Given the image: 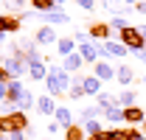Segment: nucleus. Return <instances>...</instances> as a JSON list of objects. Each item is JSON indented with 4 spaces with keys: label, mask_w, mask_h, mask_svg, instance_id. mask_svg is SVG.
I'll list each match as a JSON object with an SVG mask.
<instances>
[{
    "label": "nucleus",
    "mask_w": 146,
    "mask_h": 140,
    "mask_svg": "<svg viewBox=\"0 0 146 140\" xmlns=\"http://www.w3.org/2000/svg\"><path fill=\"white\" fill-rule=\"evenodd\" d=\"M135 9H138V11H141V14H146V0H141V3H138V6H135Z\"/></svg>",
    "instance_id": "e433bc0d"
},
{
    "label": "nucleus",
    "mask_w": 146,
    "mask_h": 140,
    "mask_svg": "<svg viewBox=\"0 0 146 140\" xmlns=\"http://www.w3.org/2000/svg\"><path fill=\"white\" fill-rule=\"evenodd\" d=\"M62 129H65V126H62V123H59V121H51V123H48V126H45V132H48V135H59Z\"/></svg>",
    "instance_id": "473e14b6"
},
{
    "label": "nucleus",
    "mask_w": 146,
    "mask_h": 140,
    "mask_svg": "<svg viewBox=\"0 0 146 140\" xmlns=\"http://www.w3.org/2000/svg\"><path fill=\"white\" fill-rule=\"evenodd\" d=\"M3 67L9 70L11 79H23V76H28V59L20 53H9V56H3Z\"/></svg>",
    "instance_id": "f03ea898"
},
{
    "label": "nucleus",
    "mask_w": 146,
    "mask_h": 140,
    "mask_svg": "<svg viewBox=\"0 0 146 140\" xmlns=\"http://www.w3.org/2000/svg\"><path fill=\"white\" fill-rule=\"evenodd\" d=\"M56 109H59V104H56L54 95H39V98H36V112H39V115H51V118H54Z\"/></svg>",
    "instance_id": "6e6552de"
},
{
    "label": "nucleus",
    "mask_w": 146,
    "mask_h": 140,
    "mask_svg": "<svg viewBox=\"0 0 146 140\" xmlns=\"http://www.w3.org/2000/svg\"><path fill=\"white\" fill-rule=\"evenodd\" d=\"M82 126H84L87 137H96V135H101V132H104V126H101L98 121H87V123H82Z\"/></svg>",
    "instance_id": "c85d7f7f"
},
{
    "label": "nucleus",
    "mask_w": 146,
    "mask_h": 140,
    "mask_svg": "<svg viewBox=\"0 0 146 140\" xmlns=\"http://www.w3.org/2000/svg\"><path fill=\"white\" fill-rule=\"evenodd\" d=\"M62 67L68 70V73H79V70L84 67V59H82V53L76 51V53H70V56H65V59H62Z\"/></svg>",
    "instance_id": "ddd939ff"
},
{
    "label": "nucleus",
    "mask_w": 146,
    "mask_h": 140,
    "mask_svg": "<svg viewBox=\"0 0 146 140\" xmlns=\"http://www.w3.org/2000/svg\"><path fill=\"white\" fill-rule=\"evenodd\" d=\"M104 45H107V53H110V59H112V56H115V59H127L129 53V48L127 45H124V42H118V39H110V42H104Z\"/></svg>",
    "instance_id": "9b49d317"
},
{
    "label": "nucleus",
    "mask_w": 146,
    "mask_h": 140,
    "mask_svg": "<svg viewBox=\"0 0 146 140\" xmlns=\"http://www.w3.org/2000/svg\"><path fill=\"white\" fill-rule=\"evenodd\" d=\"M6 36H9V34H0V45H3V42H6Z\"/></svg>",
    "instance_id": "ea45409f"
},
{
    "label": "nucleus",
    "mask_w": 146,
    "mask_h": 140,
    "mask_svg": "<svg viewBox=\"0 0 146 140\" xmlns=\"http://www.w3.org/2000/svg\"><path fill=\"white\" fill-rule=\"evenodd\" d=\"M143 135H146V123H143Z\"/></svg>",
    "instance_id": "37998d69"
},
{
    "label": "nucleus",
    "mask_w": 146,
    "mask_h": 140,
    "mask_svg": "<svg viewBox=\"0 0 146 140\" xmlns=\"http://www.w3.org/2000/svg\"><path fill=\"white\" fill-rule=\"evenodd\" d=\"M3 6H6V9H9L11 14H17V11H23V6H25V0H6Z\"/></svg>",
    "instance_id": "c756f323"
},
{
    "label": "nucleus",
    "mask_w": 146,
    "mask_h": 140,
    "mask_svg": "<svg viewBox=\"0 0 146 140\" xmlns=\"http://www.w3.org/2000/svg\"><path fill=\"white\" fill-rule=\"evenodd\" d=\"M0 140H11V137H9V135H0Z\"/></svg>",
    "instance_id": "a19ab883"
},
{
    "label": "nucleus",
    "mask_w": 146,
    "mask_h": 140,
    "mask_svg": "<svg viewBox=\"0 0 146 140\" xmlns=\"http://www.w3.org/2000/svg\"><path fill=\"white\" fill-rule=\"evenodd\" d=\"M76 6H79V9H84V11H93V9L98 6V0H76Z\"/></svg>",
    "instance_id": "2f4dec72"
},
{
    "label": "nucleus",
    "mask_w": 146,
    "mask_h": 140,
    "mask_svg": "<svg viewBox=\"0 0 146 140\" xmlns=\"http://www.w3.org/2000/svg\"><path fill=\"white\" fill-rule=\"evenodd\" d=\"M31 123H28V115L25 112H3L0 115V135H14V132H23V129H28Z\"/></svg>",
    "instance_id": "f257e3e1"
},
{
    "label": "nucleus",
    "mask_w": 146,
    "mask_h": 140,
    "mask_svg": "<svg viewBox=\"0 0 146 140\" xmlns=\"http://www.w3.org/2000/svg\"><path fill=\"white\" fill-rule=\"evenodd\" d=\"M98 6L101 9H110V0H98Z\"/></svg>",
    "instance_id": "58836bf2"
},
{
    "label": "nucleus",
    "mask_w": 146,
    "mask_h": 140,
    "mask_svg": "<svg viewBox=\"0 0 146 140\" xmlns=\"http://www.w3.org/2000/svg\"><path fill=\"white\" fill-rule=\"evenodd\" d=\"M42 84H45V90H48V95H54V98H62V95H68V92H65V87L59 84V79H56L54 73H48V79H45Z\"/></svg>",
    "instance_id": "2eb2a0df"
},
{
    "label": "nucleus",
    "mask_w": 146,
    "mask_h": 140,
    "mask_svg": "<svg viewBox=\"0 0 146 140\" xmlns=\"http://www.w3.org/2000/svg\"><path fill=\"white\" fill-rule=\"evenodd\" d=\"M56 6H65V0H56Z\"/></svg>",
    "instance_id": "79ce46f5"
},
{
    "label": "nucleus",
    "mask_w": 146,
    "mask_h": 140,
    "mask_svg": "<svg viewBox=\"0 0 146 140\" xmlns=\"http://www.w3.org/2000/svg\"><path fill=\"white\" fill-rule=\"evenodd\" d=\"M65 140H87L84 126H82V123H79V126H76V123H73V126H68V129H65Z\"/></svg>",
    "instance_id": "4be33fe9"
},
{
    "label": "nucleus",
    "mask_w": 146,
    "mask_h": 140,
    "mask_svg": "<svg viewBox=\"0 0 146 140\" xmlns=\"http://www.w3.org/2000/svg\"><path fill=\"white\" fill-rule=\"evenodd\" d=\"M129 140H146V135H143V132H138V129H132V126H129Z\"/></svg>",
    "instance_id": "72a5a7b5"
},
{
    "label": "nucleus",
    "mask_w": 146,
    "mask_h": 140,
    "mask_svg": "<svg viewBox=\"0 0 146 140\" xmlns=\"http://www.w3.org/2000/svg\"><path fill=\"white\" fill-rule=\"evenodd\" d=\"M3 3H6V0H0V6H3Z\"/></svg>",
    "instance_id": "c03bdc74"
},
{
    "label": "nucleus",
    "mask_w": 146,
    "mask_h": 140,
    "mask_svg": "<svg viewBox=\"0 0 146 140\" xmlns=\"http://www.w3.org/2000/svg\"><path fill=\"white\" fill-rule=\"evenodd\" d=\"M143 84H146V76H143Z\"/></svg>",
    "instance_id": "a18cd8bd"
},
{
    "label": "nucleus",
    "mask_w": 146,
    "mask_h": 140,
    "mask_svg": "<svg viewBox=\"0 0 146 140\" xmlns=\"http://www.w3.org/2000/svg\"><path fill=\"white\" fill-rule=\"evenodd\" d=\"M39 17L45 20V25H65V22H70L68 11H65L62 6H56V9H51L48 14H39Z\"/></svg>",
    "instance_id": "0eeeda50"
},
{
    "label": "nucleus",
    "mask_w": 146,
    "mask_h": 140,
    "mask_svg": "<svg viewBox=\"0 0 146 140\" xmlns=\"http://www.w3.org/2000/svg\"><path fill=\"white\" fill-rule=\"evenodd\" d=\"M104 118H107L110 123H127L124 106H110V109H104Z\"/></svg>",
    "instance_id": "412c9836"
},
{
    "label": "nucleus",
    "mask_w": 146,
    "mask_h": 140,
    "mask_svg": "<svg viewBox=\"0 0 146 140\" xmlns=\"http://www.w3.org/2000/svg\"><path fill=\"white\" fill-rule=\"evenodd\" d=\"M73 39H76V45H84V42H93V39H90V31H76V34H73Z\"/></svg>",
    "instance_id": "7c9ffc66"
},
{
    "label": "nucleus",
    "mask_w": 146,
    "mask_h": 140,
    "mask_svg": "<svg viewBox=\"0 0 146 140\" xmlns=\"http://www.w3.org/2000/svg\"><path fill=\"white\" fill-rule=\"evenodd\" d=\"M82 79H84V76H73V87H70V92H68V98H70V101H79V98H84Z\"/></svg>",
    "instance_id": "b1692460"
},
{
    "label": "nucleus",
    "mask_w": 146,
    "mask_h": 140,
    "mask_svg": "<svg viewBox=\"0 0 146 140\" xmlns=\"http://www.w3.org/2000/svg\"><path fill=\"white\" fill-rule=\"evenodd\" d=\"M112 36V25L110 22H90V39L96 42H110Z\"/></svg>",
    "instance_id": "423d86ee"
},
{
    "label": "nucleus",
    "mask_w": 146,
    "mask_h": 140,
    "mask_svg": "<svg viewBox=\"0 0 146 140\" xmlns=\"http://www.w3.org/2000/svg\"><path fill=\"white\" fill-rule=\"evenodd\" d=\"M54 121H59L65 129H68V126H73V112H70V106L59 104V109H56V115H54Z\"/></svg>",
    "instance_id": "aec40b11"
},
{
    "label": "nucleus",
    "mask_w": 146,
    "mask_h": 140,
    "mask_svg": "<svg viewBox=\"0 0 146 140\" xmlns=\"http://www.w3.org/2000/svg\"><path fill=\"white\" fill-rule=\"evenodd\" d=\"M124 115H127V123H146V109L141 106H127Z\"/></svg>",
    "instance_id": "6ab92c4d"
},
{
    "label": "nucleus",
    "mask_w": 146,
    "mask_h": 140,
    "mask_svg": "<svg viewBox=\"0 0 146 140\" xmlns=\"http://www.w3.org/2000/svg\"><path fill=\"white\" fill-rule=\"evenodd\" d=\"M9 81H11V76H9V70H6L3 65H0V84H9Z\"/></svg>",
    "instance_id": "f704fd0d"
},
{
    "label": "nucleus",
    "mask_w": 146,
    "mask_h": 140,
    "mask_svg": "<svg viewBox=\"0 0 146 140\" xmlns=\"http://www.w3.org/2000/svg\"><path fill=\"white\" fill-rule=\"evenodd\" d=\"M34 42L39 45V48H45V45H56V42H59V36H56L54 25H42V28H36Z\"/></svg>",
    "instance_id": "39448f33"
},
{
    "label": "nucleus",
    "mask_w": 146,
    "mask_h": 140,
    "mask_svg": "<svg viewBox=\"0 0 146 140\" xmlns=\"http://www.w3.org/2000/svg\"><path fill=\"white\" fill-rule=\"evenodd\" d=\"M31 9L39 14H48L51 9H56V0H31Z\"/></svg>",
    "instance_id": "bb28decb"
},
{
    "label": "nucleus",
    "mask_w": 146,
    "mask_h": 140,
    "mask_svg": "<svg viewBox=\"0 0 146 140\" xmlns=\"http://www.w3.org/2000/svg\"><path fill=\"white\" fill-rule=\"evenodd\" d=\"M17 109H20V112H28V109H36V95L31 92V90H25V92L20 95V101H17Z\"/></svg>",
    "instance_id": "a211bd4d"
},
{
    "label": "nucleus",
    "mask_w": 146,
    "mask_h": 140,
    "mask_svg": "<svg viewBox=\"0 0 146 140\" xmlns=\"http://www.w3.org/2000/svg\"><path fill=\"white\" fill-rule=\"evenodd\" d=\"M9 101V84H0V104Z\"/></svg>",
    "instance_id": "c9c22d12"
},
{
    "label": "nucleus",
    "mask_w": 146,
    "mask_h": 140,
    "mask_svg": "<svg viewBox=\"0 0 146 140\" xmlns=\"http://www.w3.org/2000/svg\"><path fill=\"white\" fill-rule=\"evenodd\" d=\"M48 73H51V67H48L45 59H31V62H28V79H31V81H45Z\"/></svg>",
    "instance_id": "20e7f679"
},
{
    "label": "nucleus",
    "mask_w": 146,
    "mask_h": 140,
    "mask_svg": "<svg viewBox=\"0 0 146 140\" xmlns=\"http://www.w3.org/2000/svg\"><path fill=\"white\" fill-rule=\"evenodd\" d=\"M115 81H118L121 87H127V90H129V84L135 81V73H132V67H129V65H118V70H115Z\"/></svg>",
    "instance_id": "4468645a"
},
{
    "label": "nucleus",
    "mask_w": 146,
    "mask_h": 140,
    "mask_svg": "<svg viewBox=\"0 0 146 140\" xmlns=\"http://www.w3.org/2000/svg\"><path fill=\"white\" fill-rule=\"evenodd\" d=\"M115 70L118 67H112L110 62H98V65H93V76L101 79V81H112L115 79Z\"/></svg>",
    "instance_id": "1a4fd4ad"
},
{
    "label": "nucleus",
    "mask_w": 146,
    "mask_h": 140,
    "mask_svg": "<svg viewBox=\"0 0 146 140\" xmlns=\"http://www.w3.org/2000/svg\"><path fill=\"white\" fill-rule=\"evenodd\" d=\"M98 115H104V109L98 104H93V106H82V112H79V121L82 123H87V121H98Z\"/></svg>",
    "instance_id": "f3484780"
},
{
    "label": "nucleus",
    "mask_w": 146,
    "mask_h": 140,
    "mask_svg": "<svg viewBox=\"0 0 146 140\" xmlns=\"http://www.w3.org/2000/svg\"><path fill=\"white\" fill-rule=\"evenodd\" d=\"M121 3H127V6H138L141 0H121Z\"/></svg>",
    "instance_id": "4c0bfd02"
},
{
    "label": "nucleus",
    "mask_w": 146,
    "mask_h": 140,
    "mask_svg": "<svg viewBox=\"0 0 146 140\" xmlns=\"http://www.w3.org/2000/svg\"><path fill=\"white\" fill-rule=\"evenodd\" d=\"M118 42H124L132 53H141L146 51V42H143V36L138 34V25H129V28H124L121 34H118Z\"/></svg>",
    "instance_id": "7ed1b4c3"
},
{
    "label": "nucleus",
    "mask_w": 146,
    "mask_h": 140,
    "mask_svg": "<svg viewBox=\"0 0 146 140\" xmlns=\"http://www.w3.org/2000/svg\"><path fill=\"white\" fill-rule=\"evenodd\" d=\"M96 104L101 106V109H110V106H121V104H118V95H115V92H101V95L96 98Z\"/></svg>",
    "instance_id": "5701e85b"
},
{
    "label": "nucleus",
    "mask_w": 146,
    "mask_h": 140,
    "mask_svg": "<svg viewBox=\"0 0 146 140\" xmlns=\"http://www.w3.org/2000/svg\"><path fill=\"white\" fill-rule=\"evenodd\" d=\"M20 31V17L0 14V34H17Z\"/></svg>",
    "instance_id": "f8f14e48"
},
{
    "label": "nucleus",
    "mask_w": 146,
    "mask_h": 140,
    "mask_svg": "<svg viewBox=\"0 0 146 140\" xmlns=\"http://www.w3.org/2000/svg\"><path fill=\"white\" fill-rule=\"evenodd\" d=\"M56 51L62 53V59H65V56H70V53L79 51V45H76V39H73V36H59V42H56Z\"/></svg>",
    "instance_id": "dca6fc26"
},
{
    "label": "nucleus",
    "mask_w": 146,
    "mask_h": 140,
    "mask_svg": "<svg viewBox=\"0 0 146 140\" xmlns=\"http://www.w3.org/2000/svg\"><path fill=\"white\" fill-rule=\"evenodd\" d=\"M107 137L110 140H129V126H112V129H107Z\"/></svg>",
    "instance_id": "a878e982"
},
{
    "label": "nucleus",
    "mask_w": 146,
    "mask_h": 140,
    "mask_svg": "<svg viewBox=\"0 0 146 140\" xmlns=\"http://www.w3.org/2000/svg\"><path fill=\"white\" fill-rule=\"evenodd\" d=\"M82 87H84V95H93V98H98L104 90H101V79H96V76H84L82 79Z\"/></svg>",
    "instance_id": "9d476101"
},
{
    "label": "nucleus",
    "mask_w": 146,
    "mask_h": 140,
    "mask_svg": "<svg viewBox=\"0 0 146 140\" xmlns=\"http://www.w3.org/2000/svg\"><path fill=\"white\" fill-rule=\"evenodd\" d=\"M112 14H115V17L110 20V25H112V31H118V34H121L124 28H129V22L124 20V14H121V11H112Z\"/></svg>",
    "instance_id": "cd10ccee"
},
{
    "label": "nucleus",
    "mask_w": 146,
    "mask_h": 140,
    "mask_svg": "<svg viewBox=\"0 0 146 140\" xmlns=\"http://www.w3.org/2000/svg\"><path fill=\"white\" fill-rule=\"evenodd\" d=\"M135 101H138V92H135V90H124V92H118V104L124 106V109H127V106H135Z\"/></svg>",
    "instance_id": "393cba45"
}]
</instances>
